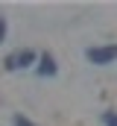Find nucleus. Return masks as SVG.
I'll list each match as a JSON object with an SVG mask.
<instances>
[{"label":"nucleus","instance_id":"obj_2","mask_svg":"<svg viewBox=\"0 0 117 126\" xmlns=\"http://www.w3.org/2000/svg\"><path fill=\"white\" fill-rule=\"evenodd\" d=\"M32 62H35L32 50H18V53H9L3 64H6V70H21V67H29Z\"/></svg>","mask_w":117,"mask_h":126},{"label":"nucleus","instance_id":"obj_5","mask_svg":"<svg viewBox=\"0 0 117 126\" xmlns=\"http://www.w3.org/2000/svg\"><path fill=\"white\" fill-rule=\"evenodd\" d=\"M15 126H35L29 117H24V114H15Z\"/></svg>","mask_w":117,"mask_h":126},{"label":"nucleus","instance_id":"obj_1","mask_svg":"<svg viewBox=\"0 0 117 126\" xmlns=\"http://www.w3.org/2000/svg\"><path fill=\"white\" fill-rule=\"evenodd\" d=\"M88 62L94 64H108L117 59V44H108V47H91V50H85Z\"/></svg>","mask_w":117,"mask_h":126},{"label":"nucleus","instance_id":"obj_4","mask_svg":"<svg viewBox=\"0 0 117 126\" xmlns=\"http://www.w3.org/2000/svg\"><path fill=\"white\" fill-rule=\"evenodd\" d=\"M102 126H117V111H105L102 114Z\"/></svg>","mask_w":117,"mask_h":126},{"label":"nucleus","instance_id":"obj_3","mask_svg":"<svg viewBox=\"0 0 117 126\" xmlns=\"http://www.w3.org/2000/svg\"><path fill=\"white\" fill-rule=\"evenodd\" d=\"M38 73H41V76H56V59H53L50 53L41 56V67H38Z\"/></svg>","mask_w":117,"mask_h":126},{"label":"nucleus","instance_id":"obj_6","mask_svg":"<svg viewBox=\"0 0 117 126\" xmlns=\"http://www.w3.org/2000/svg\"><path fill=\"white\" fill-rule=\"evenodd\" d=\"M3 38H6V21L0 18V41H3Z\"/></svg>","mask_w":117,"mask_h":126}]
</instances>
